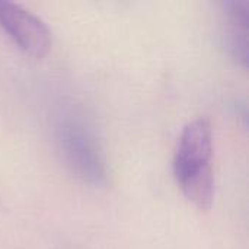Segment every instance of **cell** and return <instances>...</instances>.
<instances>
[{
	"instance_id": "obj_4",
	"label": "cell",
	"mask_w": 249,
	"mask_h": 249,
	"mask_svg": "<svg viewBox=\"0 0 249 249\" xmlns=\"http://www.w3.org/2000/svg\"><path fill=\"white\" fill-rule=\"evenodd\" d=\"M226 18L223 44L229 55L247 67L249 57V0H226L222 3Z\"/></svg>"
},
{
	"instance_id": "obj_1",
	"label": "cell",
	"mask_w": 249,
	"mask_h": 249,
	"mask_svg": "<svg viewBox=\"0 0 249 249\" xmlns=\"http://www.w3.org/2000/svg\"><path fill=\"white\" fill-rule=\"evenodd\" d=\"M213 128L207 118L190 121L178 140L174 156V177L185 196L198 210H209L214 198L212 169Z\"/></svg>"
},
{
	"instance_id": "obj_3",
	"label": "cell",
	"mask_w": 249,
	"mask_h": 249,
	"mask_svg": "<svg viewBox=\"0 0 249 249\" xmlns=\"http://www.w3.org/2000/svg\"><path fill=\"white\" fill-rule=\"evenodd\" d=\"M0 26L28 55L42 58L51 48V31L45 22L18 3L0 0Z\"/></svg>"
},
{
	"instance_id": "obj_2",
	"label": "cell",
	"mask_w": 249,
	"mask_h": 249,
	"mask_svg": "<svg viewBox=\"0 0 249 249\" xmlns=\"http://www.w3.org/2000/svg\"><path fill=\"white\" fill-rule=\"evenodd\" d=\"M58 149L70 171L85 184L99 187L107 182L108 166L93 130L77 115L64 117L55 130Z\"/></svg>"
}]
</instances>
